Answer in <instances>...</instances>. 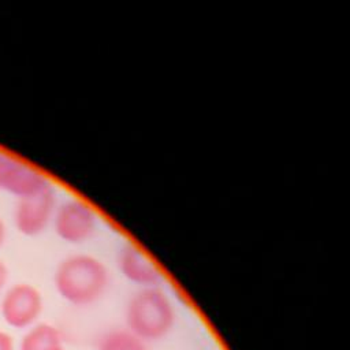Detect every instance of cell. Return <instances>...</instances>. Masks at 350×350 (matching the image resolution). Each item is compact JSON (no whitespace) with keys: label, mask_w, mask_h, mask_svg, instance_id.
Returning <instances> with one entry per match:
<instances>
[{"label":"cell","mask_w":350,"mask_h":350,"mask_svg":"<svg viewBox=\"0 0 350 350\" xmlns=\"http://www.w3.org/2000/svg\"><path fill=\"white\" fill-rule=\"evenodd\" d=\"M0 350H14L11 335L3 331H0Z\"/></svg>","instance_id":"30bf717a"},{"label":"cell","mask_w":350,"mask_h":350,"mask_svg":"<svg viewBox=\"0 0 350 350\" xmlns=\"http://www.w3.org/2000/svg\"><path fill=\"white\" fill-rule=\"evenodd\" d=\"M5 237H7V227H5L4 221H3V219L0 217V247L3 246V243L5 241Z\"/></svg>","instance_id":"7c38bea8"},{"label":"cell","mask_w":350,"mask_h":350,"mask_svg":"<svg viewBox=\"0 0 350 350\" xmlns=\"http://www.w3.org/2000/svg\"><path fill=\"white\" fill-rule=\"evenodd\" d=\"M97 350H149L148 343L142 342L127 329H113L107 332Z\"/></svg>","instance_id":"9c48e42d"},{"label":"cell","mask_w":350,"mask_h":350,"mask_svg":"<svg viewBox=\"0 0 350 350\" xmlns=\"http://www.w3.org/2000/svg\"><path fill=\"white\" fill-rule=\"evenodd\" d=\"M42 308L41 293L29 283L14 284L1 301L3 319L15 328L31 325L41 316Z\"/></svg>","instance_id":"8992f818"},{"label":"cell","mask_w":350,"mask_h":350,"mask_svg":"<svg viewBox=\"0 0 350 350\" xmlns=\"http://www.w3.org/2000/svg\"><path fill=\"white\" fill-rule=\"evenodd\" d=\"M7 280H8V269H7L5 264L0 260V291L5 286Z\"/></svg>","instance_id":"8fae6325"},{"label":"cell","mask_w":350,"mask_h":350,"mask_svg":"<svg viewBox=\"0 0 350 350\" xmlns=\"http://www.w3.org/2000/svg\"><path fill=\"white\" fill-rule=\"evenodd\" d=\"M116 264L122 276L138 288L160 286L164 279L160 267L142 247L133 242L124 243L119 249Z\"/></svg>","instance_id":"52a82bcc"},{"label":"cell","mask_w":350,"mask_h":350,"mask_svg":"<svg viewBox=\"0 0 350 350\" xmlns=\"http://www.w3.org/2000/svg\"><path fill=\"white\" fill-rule=\"evenodd\" d=\"M53 283L64 301L75 306H88L107 293L109 272L98 257L89 253H75L57 264Z\"/></svg>","instance_id":"6da1fadb"},{"label":"cell","mask_w":350,"mask_h":350,"mask_svg":"<svg viewBox=\"0 0 350 350\" xmlns=\"http://www.w3.org/2000/svg\"><path fill=\"white\" fill-rule=\"evenodd\" d=\"M56 206L57 200L53 186L19 198L14 209V224L26 237L40 235L52 224Z\"/></svg>","instance_id":"5b68a950"},{"label":"cell","mask_w":350,"mask_h":350,"mask_svg":"<svg viewBox=\"0 0 350 350\" xmlns=\"http://www.w3.org/2000/svg\"><path fill=\"white\" fill-rule=\"evenodd\" d=\"M51 186L49 178L41 170L5 150H0V191L19 200Z\"/></svg>","instance_id":"277c9868"},{"label":"cell","mask_w":350,"mask_h":350,"mask_svg":"<svg viewBox=\"0 0 350 350\" xmlns=\"http://www.w3.org/2000/svg\"><path fill=\"white\" fill-rule=\"evenodd\" d=\"M124 323V329L142 342H157L174 329L175 306L160 286L138 288L126 304Z\"/></svg>","instance_id":"7a4b0ae2"},{"label":"cell","mask_w":350,"mask_h":350,"mask_svg":"<svg viewBox=\"0 0 350 350\" xmlns=\"http://www.w3.org/2000/svg\"><path fill=\"white\" fill-rule=\"evenodd\" d=\"M21 350H66L60 331L48 323L34 325L22 339Z\"/></svg>","instance_id":"ba28073f"},{"label":"cell","mask_w":350,"mask_h":350,"mask_svg":"<svg viewBox=\"0 0 350 350\" xmlns=\"http://www.w3.org/2000/svg\"><path fill=\"white\" fill-rule=\"evenodd\" d=\"M97 224L96 209L88 201L75 197L57 202L51 226L63 242L81 245L96 234Z\"/></svg>","instance_id":"3957f363"}]
</instances>
